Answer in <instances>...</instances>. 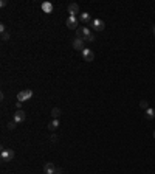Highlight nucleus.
<instances>
[{
	"label": "nucleus",
	"instance_id": "5701e85b",
	"mask_svg": "<svg viewBox=\"0 0 155 174\" xmlns=\"http://www.w3.org/2000/svg\"><path fill=\"white\" fill-rule=\"evenodd\" d=\"M152 31H153V34H155V27H153V30H152Z\"/></svg>",
	"mask_w": 155,
	"mask_h": 174
},
{
	"label": "nucleus",
	"instance_id": "0eeeda50",
	"mask_svg": "<svg viewBox=\"0 0 155 174\" xmlns=\"http://www.w3.org/2000/svg\"><path fill=\"white\" fill-rule=\"evenodd\" d=\"M71 45H73V48H74V50H79V52H82V50H84V39L74 37V39H73V42H71Z\"/></svg>",
	"mask_w": 155,
	"mask_h": 174
},
{
	"label": "nucleus",
	"instance_id": "b1692460",
	"mask_svg": "<svg viewBox=\"0 0 155 174\" xmlns=\"http://www.w3.org/2000/svg\"><path fill=\"white\" fill-rule=\"evenodd\" d=\"M153 138H155V131H153Z\"/></svg>",
	"mask_w": 155,
	"mask_h": 174
},
{
	"label": "nucleus",
	"instance_id": "6ab92c4d",
	"mask_svg": "<svg viewBox=\"0 0 155 174\" xmlns=\"http://www.w3.org/2000/svg\"><path fill=\"white\" fill-rule=\"evenodd\" d=\"M8 39H9V33L6 31V33H3V34H2V41H8Z\"/></svg>",
	"mask_w": 155,
	"mask_h": 174
},
{
	"label": "nucleus",
	"instance_id": "f3484780",
	"mask_svg": "<svg viewBox=\"0 0 155 174\" xmlns=\"http://www.w3.org/2000/svg\"><path fill=\"white\" fill-rule=\"evenodd\" d=\"M16 124H17V123L13 120L11 123H8V129H14V128H16Z\"/></svg>",
	"mask_w": 155,
	"mask_h": 174
},
{
	"label": "nucleus",
	"instance_id": "9d476101",
	"mask_svg": "<svg viewBox=\"0 0 155 174\" xmlns=\"http://www.w3.org/2000/svg\"><path fill=\"white\" fill-rule=\"evenodd\" d=\"M68 13H70V16H76L78 13H79V5L78 3H70L68 5Z\"/></svg>",
	"mask_w": 155,
	"mask_h": 174
},
{
	"label": "nucleus",
	"instance_id": "7ed1b4c3",
	"mask_svg": "<svg viewBox=\"0 0 155 174\" xmlns=\"http://www.w3.org/2000/svg\"><path fill=\"white\" fill-rule=\"evenodd\" d=\"M90 34H92V31H90V28H89V27H85V25H84V27H79V28L76 30V37L84 39V41H85Z\"/></svg>",
	"mask_w": 155,
	"mask_h": 174
},
{
	"label": "nucleus",
	"instance_id": "4468645a",
	"mask_svg": "<svg viewBox=\"0 0 155 174\" xmlns=\"http://www.w3.org/2000/svg\"><path fill=\"white\" fill-rule=\"evenodd\" d=\"M59 128V120H53L50 124H48V129L50 131H55V129H58Z\"/></svg>",
	"mask_w": 155,
	"mask_h": 174
},
{
	"label": "nucleus",
	"instance_id": "a211bd4d",
	"mask_svg": "<svg viewBox=\"0 0 155 174\" xmlns=\"http://www.w3.org/2000/svg\"><path fill=\"white\" fill-rule=\"evenodd\" d=\"M0 33H6V27H5V23H0Z\"/></svg>",
	"mask_w": 155,
	"mask_h": 174
},
{
	"label": "nucleus",
	"instance_id": "4be33fe9",
	"mask_svg": "<svg viewBox=\"0 0 155 174\" xmlns=\"http://www.w3.org/2000/svg\"><path fill=\"white\" fill-rule=\"evenodd\" d=\"M56 174H61V169H59V171H58V172H56Z\"/></svg>",
	"mask_w": 155,
	"mask_h": 174
},
{
	"label": "nucleus",
	"instance_id": "423d86ee",
	"mask_svg": "<svg viewBox=\"0 0 155 174\" xmlns=\"http://www.w3.org/2000/svg\"><path fill=\"white\" fill-rule=\"evenodd\" d=\"M81 55H82V59L87 61V62H92V61L95 59V53L92 52L90 48H84L82 52H81Z\"/></svg>",
	"mask_w": 155,
	"mask_h": 174
},
{
	"label": "nucleus",
	"instance_id": "aec40b11",
	"mask_svg": "<svg viewBox=\"0 0 155 174\" xmlns=\"http://www.w3.org/2000/svg\"><path fill=\"white\" fill-rule=\"evenodd\" d=\"M85 41H87V42H95V34L92 33V34H90V36H89V37L85 39Z\"/></svg>",
	"mask_w": 155,
	"mask_h": 174
},
{
	"label": "nucleus",
	"instance_id": "1a4fd4ad",
	"mask_svg": "<svg viewBox=\"0 0 155 174\" xmlns=\"http://www.w3.org/2000/svg\"><path fill=\"white\" fill-rule=\"evenodd\" d=\"M43 172H45V174H56L58 169H56V166H55L53 163H47V165L43 166Z\"/></svg>",
	"mask_w": 155,
	"mask_h": 174
},
{
	"label": "nucleus",
	"instance_id": "f8f14e48",
	"mask_svg": "<svg viewBox=\"0 0 155 174\" xmlns=\"http://www.w3.org/2000/svg\"><path fill=\"white\" fill-rule=\"evenodd\" d=\"M42 11L47 13V14H51L53 13V5H51L50 2H43L42 3Z\"/></svg>",
	"mask_w": 155,
	"mask_h": 174
},
{
	"label": "nucleus",
	"instance_id": "9b49d317",
	"mask_svg": "<svg viewBox=\"0 0 155 174\" xmlns=\"http://www.w3.org/2000/svg\"><path fill=\"white\" fill-rule=\"evenodd\" d=\"M79 19H81V22H82L84 25H87V23H92V20H93V19H92V16H90V13H82Z\"/></svg>",
	"mask_w": 155,
	"mask_h": 174
},
{
	"label": "nucleus",
	"instance_id": "f257e3e1",
	"mask_svg": "<svg viewBox=\"0 0 155 174\" xmlns=\"http://www.w3.org/2000/svg\"><path fill=\"white\" fill-rule=\"evenodd\" d=\"M31 98H33V90H30V89H23V90H20L17 93V99L20 103L28 101V99H31Z\"/></svg>",
	"mask_w": 155,
	"mask_h": 174
},
{
	"label": "nucleus",
	"instance_id": "2eb2a0df",
	"mask_svg": "<svg viewBox=\"0 0 155 174\" xmlns=\"http://www.w3.org/2000/svg\"><path fill=\"white\" fill-rule=\"evenodd\" d=\"M59 115H61V109L59 107H53V110H51V117H53L55 120H58Z\"/></svg>",
	"mask_w": 155,
	"mask_h": 174
},
{
	"label": "nucleus",
	"instance_id": "20e7f679",
	"mask_svg": "<svg viewBox=\"0 0 155 174\" xmlns=\"http://www.w3.org/2000/svg\"><path fill=\"white\" fill-rule=\"evenodd\" d=\"M78 17L76 16H68V19L65 20V25H67V28H70V30H78L79 27H78Z\"/></svg>",
	"mask_w": 155,
	"mask_h": 174
},
{
	"label": "nucleus",
	"instance_id": "ddd939ff",
	"mask_svg": "<svg viewBox=\"0 0 155 174\" xmlns=\"http://www.w3.org/2000/svg\"><path fill=\"white\" fill-rule=\"evenodd\" d=\"M144 117H146L147 120H153V118H155V110H153L152 107L146 109V110H144Z\"/></svg>",
	"mask_w": 155,
	"mask_h": 174
},
{
	"label": "nucleus",
	"instance_id": "412c9836",
	"mask_svg": "<svg viewBox=\"0 0 155 174\" xmlns=\"http://www.w3.org/2000/svg\"><path fill=\"white\" fill-rule=\"evenodd\" d=\"M8 5V2H6V0H2V2H0V6H2V8H5Z\"/></svg>",
	"mask_w": 155,
	"mask_h": 174
},
{
	"label": "nucleus",
	"instance_id": "dca6fc26",
	"mask_svg": "<svg viewBox=\"0 0 155 174\" xmlns=\"http://www.w3.org/2000/svg\"><path fill=\"white\" fill-rule=\"evenodd\" d=\"M140 106H141L144 110H146V109H149V103L146 101V99H141V101H140Z\"/></svg>",
	"mask_w": 155,
	"mask_h": 174
},
{
	"label": "nucleus",
	"instance_id": "6e6552de",
	"mask_svg": "<svg viewBox=\"0 0 155 174\" xmlns=\"http://www.w3.org/2000/svg\"><path fill=\"white\" fill-rule=\"evenodd\" d=\"M14 121H16V123L25 121V112H23L22 109H17V110L14 112Z\"/></svg>",
	"mask_w": 155,
	"mask_h": 174
},
{
	"label": "nucleus",
	"instance_id": "f03ea898",
	"mask_svg": "<svg viewBox=\"0 0 155 174\" xmlns=\"http://www.w3.org/2000/svg\"><path fill=\"white\" fill-rule=\"evenodd\" d=\"M14 159V151L13 149H2L0 151V160L2 162H9V160H13Z\"/></svg>",
	"mask_w": 155,
	"mask_h": 174
},
{
	"label": "nucleus",
	"instance_id": "39448f33",
	"mask_svg": "<svg viewBox=\"0 0 155 174\" xmlns=\"http://www.w3.org/2000/svg\"><path fill=\"white\" fill-rule=\"evenodd\" d=\"M92 28L95 30V31H102L106 28V23H104V20H101V19H93L92 20Z\"/></svg>",
	"mask_w": 155,
	"mask_h": 174
}]
</instances>
